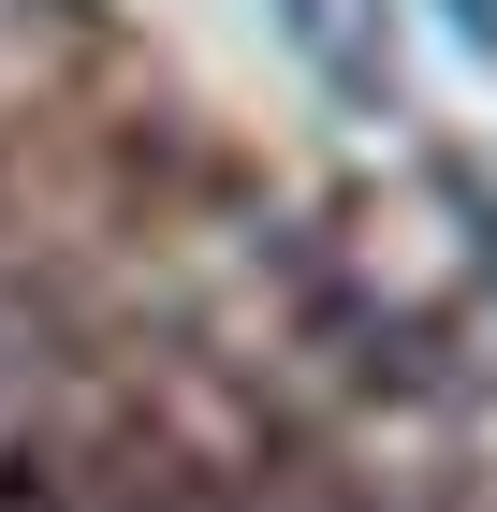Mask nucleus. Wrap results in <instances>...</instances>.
<instances>
[{
    "mask_svg": "<svg viewBox=\"0 0 497 512\" xmlns=\"http://www.w3.org/2000/svg\"><path fill=\"white\" fill-rule=\"evenodd\" d=\"M439 15H454V44H483V59H497V0H439Z\"/></svg>",
    "mask_w": 497,
    "mask_h": 512,
    "instance_id": "f257e3e1",
    "label": "nucleus"
}]
</instances>
